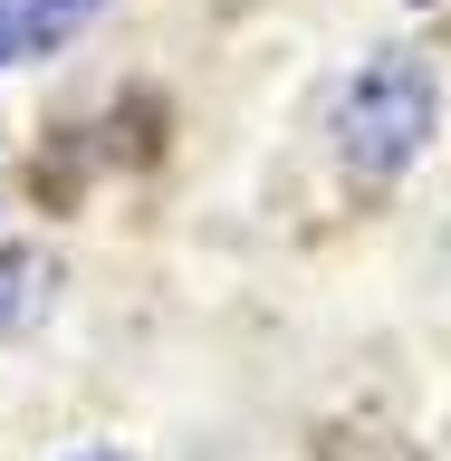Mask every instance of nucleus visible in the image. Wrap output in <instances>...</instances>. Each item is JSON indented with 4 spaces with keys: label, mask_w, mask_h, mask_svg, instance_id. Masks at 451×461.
Listing matches in <instances>:
<instances>
[{
    "label": "nucleus",
    "mask_w": 451,
    "mask_h": 461,
    "mask_svg": "<svg viewBox=\"0 0 451 461\" xmlns=\"http://www.w3.org/2000/svg\"><path fill=\"white\" fill-rule=\"evenodd\" d=\"M337 135H346V164L356 173H394L403 154L432 135V77L413 58L356 68V86H346V106H337Z\"/></svg>",
    "instance_id": "obj_1"
},
{
    "label": "nucleus",
    "mask_w": 451,
    "mask_h": 461,
    "mask_svg": "<svg viewBox=\"0 0 451 461\" xmlns=\"http://www.w3.org/2000/svg\"><path fill=\"white\" fill-rule=\"evenodd\" d=\"M106 0H0V58H49L68 49Z\"/></svg>",
    "instance_id": "obj_2"
},
{
    "label": "nucleus",
    "mask_w": 451,
    "mask_h": 461,
    "mask_svg": "<svg viewBox=\"0 0 451 461\" xmlns=\"http://www.w3.org/2000/svg\"><path fill=\"white\" fill-rule=\"evenodd\" d=\"M77 461H106V452H77Z\"/></svg>",
    "instance_id": "obj_3"
}]
</instances>
